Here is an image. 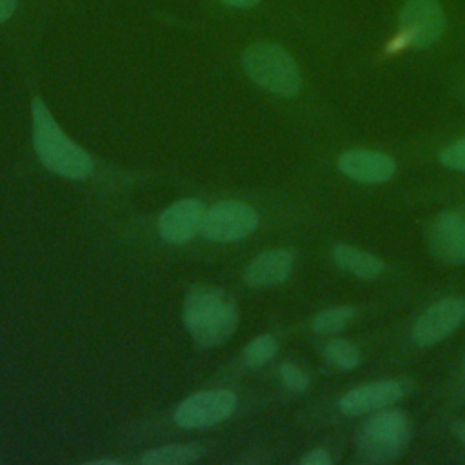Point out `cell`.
I'll list each match as a JSON object with an SVG mask.
<instances>
[{
    "label": "cell",
    "instance_id": "obj_5",
    "mask_svg": "<svg viewBox=\"0 0 465 465\" xmlns=\"http://www.w3.org/2000/svg\"><path fill=\"white\" fill-rule=\"evenodd\" d=\"M447 27L440 0H405L398 13L400 42L414 49L434 45Z\"/></svg>",
    "mask_w": 465,
    "mask_h": 465
},
{
    "label": "cell",
    "instance_id": "obj_19",
    "mask_svg": "<svg viewBox=\"0 0 465 465\" xmlns=\"http://www.w3.org/2000/svg\"><path fill=\"white\" fill-rule=\"evenodd\" d=\"M278 374L289 391L303 392L309 387V374L292 361H283L278 367Z\"/></svg>",
    "mask_w": 465,
    "mask_h": 465
},
{
    "label": "cell",
    "instance_id": "obj_12",
    "mask_svg": "<svg viewBox=\"0 0 465 465\" xmlns=\"http://www.w3.org/2000/svg\"><path fill=\"white\" fill-rule=\"evenodd\" d=\"M203 205L194 198H183L171 203L158 218L160 236L173 245H182L193 240L202 231Z\"/></svg>",
    "mask_w": 465,
    "mask_h": 465
},
{
    "label": "cell",
    "instance_id": "obj_2",
    "mask_svg": "<svg viewBox=\"0 0 465 465\" xmlns=\"http://www.w3.org/2000/svg\"><path fill=\"white\" fill-rule=\"evenodd\" d=\"M182 320L196 345L214 347L234 332L238 309L223 289L196 287L183 300Z\"/></svg>",
    "mask_w": 465,
    "mask_h": 465
},
{
    "label": "cell",
    "instance_id": "obj_9",
    "mask_svg": "<svg viewBox=\"0 0 465 465\" xmlns=\"http://www.w3.org/2000/svg\"><path fill=\"white\" fill-rule=\"evenodd\" d=\"M429 249L443 263L465 265V209H449L434 216Z\"/></svg>",
    "mask_w": 465,
    "mask_h": 465
},
{
    "label": "cell",
    "instance_id": "obj_8",
    "mask_svg": "<svg viewBox=\"0 0 465 465\" xmlns=\"http://www.w3.org/2000/svg\"><path fill=\"white\" fill-rule=\"evenodd\" d=\"M465 322V298L447 296L432 303L412 325V341L418 347H430L443 341Z\"/></svg>",
    "mask_w": 465,
    "mask_h": 465
},
{
    "label": "cell",
    "instance_id": "obj_7",
    "mask_svg": "<svg viewBox=\"0 0 465 465\" xmlns=\"http://www.w3.org/2000/svg\"><path fill=\"white\" fill-rule=\"evenodd\" d=\"M236 409V396L225 389L194 392L174 411V421L183 429L209 427L223 421Z\"/></svg>",
    "mask_w": 465,
    "mask_h": 465
},
{
    "label": "cell",
    "instance_id": "obj_4",
    "mask_svg": "<svg viewBox=\"0 0 465 465\" xmlns=\"http://www.w3.org/2000/svg\"><path fill=\"white\" fill-rule=\"evenodd\" d=\"M245 74L262 89L292 98L302 89V73L287 49L274 42H254L242 53Z\"/></svg>",
    "mask_w": 465,
    "mask_h": 465
},
{
    "label": "cell",
    "instance_id": "obj_22",
    "mask_svg": "<svg viewBox=\"0 0 465 465\" xmlns=\"http://www.w3.org/2000/svg\"><path fill=\"white\" fill-rule=\"evenodd\" d=\"M16 11V0H0V24L9 20Z\"/></svg>",
    "mask_w": 465,
    "mask_h": 465
},
{
    "label": "cell",
    "instance_id": "obj_13",
    "mask_svg": "<svg viewBox=\"0 0 465 465\" xmlns=\"http://www.w3.org/2000/svg\"><path fill=\"white\" fill-rule=\"evenodd\" d=\"M294 256V251L289 247H276L260 252L245 267V283L251 287H272L285 282L292 272Z\"/></svg>",
    "mask_w": 465,
    "mask_h": 465
},
{
    "label": "cell",
    "instance_id": "obj_1",
    "mask_svg": "<svg viewBox=\"0 0 465 465\" xmlns=\"http://www.w3.org/2000/svg\"><path fill=\"white\" fill-rule=\"evenodd\" d=\"M33 143L40 162L54 174L69 180H84L93 171V158L74 143L56 124L42 98L31 104Z\"/></svg>",
    "mask_w": 465,
    "mask_h": 465
},
{
    "label": "cell",
    "instance_id": "obj_21",
    "mask_svg": "<svg viewBox=\"0 0 465 465\" xmlns=\"http://www.w3.org/2000/svg\"><path fill=\"white\" fill-rule=\"evenodd\" d=\"M300 463L302 465H331L332 458H331L329 450H325V449H312L302 456Z\"/></svg>",
    "mask_w": 465,
    "mask_h": 465
},
{
    "label": "cell",
    "instance_id": "obj_17",
    "mask_svg": "<svg viewBox=\"0 0 465 465\" xmlns=\"http://www.w3.org/2000/svg\"><path fill=\"white\" fill-rule=\"evenodd\" d=\"M323 356L325 360L340 369V371H352L360 363V349L341 338H334L323 347Z\"/></svg>",
    "mask_w": 465,
    "mask_h": 465
},
{
    "label": "cell",
    "instance_id": "obj_6",
    "mask_svg": "<svg viewBox=\"0 0 465 465\" xmlns=\"http://www.w3.org/2000/svg\"><path fill=\"white\" fill-rule=\"evenodd\" d=\"M258 227L256 211L238 200L214 203L205 211L202 220V234L214 242H238Z\"/></svg>",
    "mask_w": 465,
    "mask_h": 465
},
{
    "label": "cell",
    "instance_id": "obj_3",
    "mask_svg": "<svg viewBox=\"0 0 465 465\" xmlns=\"http://www.w3.org/2000/svg\"><path fill=\"white\" fill-rule=\"evenodd\" d=\"M411 441L409 416L400 409H380L367 418L356 434V460L360 463H392Z\"/></svg>",
    "mask_w": 465,
    "mask_h": 465
},
{
    "label": "cell",
    "instance_id": "obj_20",
    "mask_svg": "<svg viewBox=\"0 0 465 465\" xmlns=\"http://www.w3.org/2000/svg\"><path fill=\"white\" fill-rule=\"evenodd\" d=\"M438 160L447 169L465 171V138H460V140L445 145L438 153Z\"/></svg>",
    "mask_w": 465,
    "mask_h": 465
},
{
    "label": "cell",
    "instance_id": "obj_18",
    "mask_svg": "<svg viewBox=\"0 0 465 465\" xmlns=\"http://www.w3.org/2000/svg\"><path fill=\"white\" fill-rule=\"evenodd\" d=\"M278 352V341L271 334H262L251 340L243 349V360L249 367L258 369L271 361Z\"/></svg>",
    "mask_w": 465,
    "mask_h": 465
},
{
    "label": "cell",
    "instance_id": "obj_25",
    "mask_svg": "<svg viewBox=\"0 0 465 465\" xmlns=\"http://www.w3.org/2000/svg\"><path fill=\"white\" fill-rule=\"evenodd\" d=\"M87 465H120L116 460H93L87 461Z\"/></svg>",
    "mask_w": 465,
    "mask_h": 465
},
{
    "label": "cell",
    "instance_id": "obj_14",
    "mask_svg": "<svg viewBox=\"0 0 465 465\" xmlns=\"http://www.w3.org/2000/svg\"><path fill=\"white\" fill-rule=\"evenodd\" d=\"M331 256L341 271L351 272L361 280H374L385 271V263L381 258L349 243H334Z\"/></svg>",
    "mask_w": 465,
    "mask_h": 465
},
{
    "label": "cell",
    "instance_id": "obj_10",
    "mask_svg": "<svg viewBox=\"0 0 465 465\" xmlns=\"http://www.w3.org/2000/svg\"><path fill=\"white\" fill-rule=\"evenodd\" d=\"M409 387L403 380H378L354 387L341 394L338 409L347 416H361L371 411L391 407L405 398Z\"/></svg>",
    "mask_w": 465,
    "mask_h": 465
},
{
    "label": "cell",
    "instance_id": "obj_23",
    "mask_svg": "<svg viewBox=\"0 0 465 465\" xmlns=\"http://www.w3.org/2000/svg\"><path fill=\"white\" fill-rule=\"evenodd\" d=\"M220 2L236 9H249V7H254L260 0H220Z\"/></svg>",
    "mask_w": 465,
    "mask_h": 465
},
{
    "label": "cell",
    "instance_id": "obj_15",
    "mask_svg": "<svg viewBox=\"0 0 465 465\" xmlns=\"http://www.w3.org/2000/svg\"><path fill=\"white\" fill-rule=\"evenodd\" d=\"M202 454H203V449L194 443L165 445V447L145 450L140 456V463L142 465H185L198 460Z\"/></svg>",
    "mask_w": 465,
    "mask_h": 465
},
{
    "label": "cell",
    "instance_id": "obj_16",
    "mask_svg": "<svg viewBox=\"0 0 465 465\" xmlns=\"http://www.w3.org/2000/svg\"><path fill=\"white\" fill-rule=\"evenodd\" d=\"M354 316H356V309L352 305H334L320 311L311 320V327L318 334L332 336L341 332Z\"/></svg>",
    "mask_w": 465,
    "mask_h": 465
},
{
    "label": "cell",
    "instance_id": "obj_11",
    "mask_svg": "<svg viewBox=\"0 0 465 465\" xmlns=\"http://www.w3.org/2000/svg\"><path fill=\"white\" fill-rule=\"evenodd\" d=\"M336 165L347 178L367 185L385 183L396 173V160L374 149H349L338 156Z\"/></svg>",
    "mask_w": 465,
    "mask_h": 465
},
{
    "label": "cell",
    "instance_id": "obj_26",
    "mask_svg": "<svg viewBox=\"0 0 465 465\" xmlns=\"http://www.w3.org/2000/svg\"><path fill=\"white\" fill-rule=\"evenodd\" d=\"M463 374H465V361H463Z\"/></svg>",
    "mask_w": 465,
    "mask_h": 465
},
{
    "label": "cell",
    "instance_id": "obj_24",
    "mask_svg": "<svg viewBox=\"0 0 465 465\" xmlns=\"http://www.w3.org/2000/svg\"><path fill=\"white\" fill-rule=\"evenodd\" d=\"M452 432H454V436L465 445V420H458V421H454V425H452Z\"/></svg>",
    "mask_w": 465,
    "mask_h": 465
}]
</instances>
